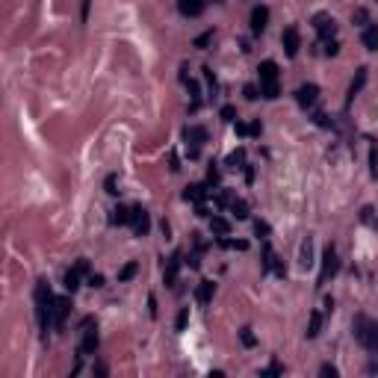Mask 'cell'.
I'll use <instances>...</instances> for the list:
<instances>
[{
	"label": "cell",
	"mask_w": 378,
	"mask_h": 378,
	"mask_svg": "<svg viewBox=\"0 0 378 378\" xmlns=\"http://www.w3.org/2000/svg\"><path fill=\"white\" fill-rule=\"evenodd\" d=\"M80 278H83V272H80L77 266H74V269H68V272H65V278H62L65 290H68V292H77V290H80Z\"/></svg>",
	"instance_id": "obj_21"
},
{
	"label": "cell",
	"mask_w": 378,
	"mask_h": 378,
	"mask_svg": "<svg viewBox=\"0 0 378 378\" xmlns=\"http://www.w3.org/2000/svg\"><path fill=\"white\" fill-rule=\"evenodd\" d=\"M186 322H189V308H184V310L178 314V325H174V328H178V331H186Z\"/></svg>",
	"instance_id": "obj_38"
},
{
	"label": "cell",
	"mask_w": 378,
	"mask_h": 378,
	"mask_svg": "<svg viewBox=\"0 0 378 378\" xmlns=\"http://www.w3.org/2000/svg\"><path fill=\"white\" fill-rule=\"evenodd\" d=\"M364 86H366V68L360 65V68H358V74H354V80H352V86H348V104L354 100V94H360Z\"/></svg>",
	"instance_id": "obj_17"
},
{
	"label": "cell",
	"mask_w": 378,
	"mask_h": 378,
	"mask_svg": "<svg viewBox=\"0 0 378 378\" xmlns=\"http://www.w3.org/2000/svg\"><path fill=\"white\" fill-rule=\"evenodd\" d=\"M246 180H248V184L254 180V168H252V166H246Z\"/></svg>",
	"instance_id": "obj_51"
},
{
	"label": "cell",
	"mask_w": 378,
	"mask_h": 378,
	"mask_svg": "<svg viewBox=\"0 0 378 378\" xmlns=\"http://www.w3.org/2000/svg\"><path fill=\"white\" fill-rule=\"evenodd\" d=\"M184 139H186V151H189V160H195L198 154H201V142L207 139V130L198 124H189L186 130H184Z\"/></svg>",
	"instance_id": "obj_3"
},
{
	"label": "cell",
	"mask_w": 378,
	"mask_h": 378,
	"mask_svg": "<svg viewBox=\"0 0 378 378\" xmlns=\"http://www.w3.org/2000/svg\"><path fill=\"white\" fill-rule=\"evenodd\" d=\"M354 21H358V24H366V12H364V9H358V12H354Z\"/></svg>",
	"instance_id": "obj_50"
},
{
	"label": "cell",
	"mask_w": 378,
	"mask_h": 378,
	"mask_svg": "<svg viewBox=\"0 0 378 378\" xmlns=\"http://www.w3.org/2000/svg\"><path fill=\"white\" fill-rule=\"evenodd\" d=\"M204 6H207V0H178L180 15H186V18H198L204 12Z\"/></svg>",
	"instance_id": "obj_14"
},
{
	"label": "cell",
	"mask_w": 378,
	"mask_h": 378,
	"mask_svg": "<svg viewBox=\"0 0 378 378\" xmlns=\"http://www.w3.org/2000/svg\"><path fill=\"white\" fill-rule=\"evenodd\" d=\"M310 266H314V236H304L298 246V269L308 272Z\"/></svg>",
	"instance_id": "obj_10"
},
{
	"label": "cell",
	"mask_w": 378,
	"mask_h": 378,
	"mask_svg": "<svg viewBox=\"0 0 378 378\" xmlns=\"http://www.w3.org/2000/svg\"><path fill=\"white\" fill-rule=\"evenodd\" d=\"M230 213H234L236 219H248V204H246L242 198H234V201H230Z\"/></svg>",
	"instance_id": "obj_25"
},
{
	"label": "cell",
	"mask_w": 378,
	"mask_h": 378,
	"mask_svg": "<svg viewBox=\"0 0 378 378\" xmlns=\"http://www.w3.org/2000/svg\"><path fill=\"white\" fill-rule=\"evenodd\" d=\"M319 331H322V314H319V310H314V314H310V319H308V331H304V334L314 340Z\"/></svg>",
	"instance_id": "obj_24"
},
{
	"label": "cell",
	"mask_w": 378,
	"mask_h": 378,
	"mask_svg": "<svg viewBox=\"0 0 378 378\" xmlns=\"http://www.w3.org/2000/svg\"><path fill=\"white\" fill-rule=\"evenodd\" d=\"M316 98H319V86L316 83H302L298 89H296V100H298V106H314Z\"/></svg>",
	"instance_id": "obj_9"
},
{
	"label": "cell",
	"mask_w": 378,
	"mask_h": 378,
	"mask_svg": "<svg viewBox=\"0 0 378 378\" xmlns=\"http://www.w3.org/2000/svg\"><path fill=\"white\" fill-rule=\"evenodd\" d=\"M136 272H139V263H136V260H130V263H127L124 269L118 272V281H122V284H124V281H130V278H133Z\"/></svg>",
	"instance_id": "obj_27"
},
{
	"label": "cell",
	"mask_w": 378,
	"mask_h": 378,
	"mask_svg": "<svg viewBox=\"0 0 378 378\" xmlns=\"http://www.w3.org/2000/svg\"><path fill=\"white\" fill-rule=\"evenodd\" d=\"M281 372H284V366H281V364H272V366H269V370H263L260 376H281Z\"/></svg>",
	"instance_id": "obj_42"
},
{
	"label": "cell",
	"mask_w": 378,
	"mask_h": 378,
	"mask_svg": "<svg viewBox=\"0 0 378 378\" xmlns=\"http://www.w3.org/2000/svg\"><path fill=\"white\" fill-rule=\"evenodd\" d=\"M257 77H260V83H278V65L272 62V60L260 62L257 65Z\"/></svg>",
	"instance_id": "obj_15"
},
{
	"label": "cell",
	"mask_w": 378,
	"mask_h": 378,
	"mask_svg": "<svg viewBox=\"0 0 378 378\" xmlns=\"http://www.w3.org/2000/svg\"><path fill=\"white\" fill-rule=\"evenodd\" d=\"M68 310H71V298H56V308H54V328H56V331L65 328Z\"/></svg>",
	"instance_id": "obj_13"
},
{
	"label": "cell",
	"mask_w": 378,
	"mask_h": 378,
	"mask_svg": "<svg viewBox=\"0 0 378 378\" xmlns=\"http://www.w3.org/2000/svg\"><path fill=\"white\" fill-rule=\"evenodd\" d=\"M130 219H133V210L130 207H116L112 216H110V224H130Z\"/></svg>",
	"instance_id": "obj_23"
},
{
	"label": "cell",
	"mask_w": 378,
	"mask_h": 378,
	"mask_svg": "<svg viewBox=\"0 0 378 378\" xmlns=\"http://www.w3.org/2000/svg\"><path fill=\"white\" fill-rule=\"evenodd\" d=\"M54 308H56V296L50 292V284L38 281L36 284V316H38L42 337H48V331L54 328Z\"/></svg>",
	"instance_id": "obj_1"
},
{
	"label": "cell",
	"mask_w": 378,
	"mask_h": 378,
	"mask_svg": "<svg viewBox=\"0 0 378 378\" xmlns=\"http://www.w3.org/2000/svg\"><path fill=\"white\" fill-rule=\"evenodd\" d=\"M314 122H316L319 127H334V122H331V118H328L325 112H316V116H314Z\"/></svg>",
	"instance_id": "obj_40"
},
{
	"label": "cell",
	"mask_w": 378,
	"mask_h": 378,
	"mask_svg": "<svg viewBox=\"0 0 378 378\" xmlns=\"http://www.w3.org/2000/svg\"><path fill=\"white\" fill-rule=\"evenodd\" d=\"M360 222H364V224H370V228H378L376 210H372V207H364V210H360Z\"/></svg>",
	"instance_id": "obj_29"
},
{
	"label": "cell",
	"mask_w": 378,
	"mask_h": 378,
	"mask_svg": "<svg viewBox=\"0 0 378 378\" xmlns=\"http://www.w3.org/2000/svg\"><path fill=\"white\" fill-rule=\"evenodd\" d=\"M184 198H186V201H195V204H204L207 186H204V184H189V186L184 189Z\"/></svg>",
	"instance_id": "obj_16"
},
{
	"label": "cell",
	"mask_w": 378,
	"mask_h": 378,
	"mask_svg": "<svg viewBox=\"0 0 378 378\" xmlns=\"http://www.w3.org/2000/svg\"><path fill=\"white\" fill-rule=\"evenodd\" d=\"M242 94H246L248 100H257V98H260V94H257V86H246V89H242Z\"/></svg>",
	"instance_id": "obj_44"
},
{
	"label": "cell",
	"mask_w": 378,
	"mask_h": 378,
	"mask_svg": "<svg viewBox=\"0 0 378 378\" xmlns=\"http://www.w3.org/2000/svg\"><path fill=\"white\" fill-rule=\"evenodd\" d=\"M89 284H92V286H104V275L92 272V275H89Z\"/></svg>",
	"instance_id": "obj_45"
},
{
	"label": "cell",
	"mask_w": 378,
	"mask_h": 378,
	"mask_svg": "<svg viewBox=\"0 0 378 378\" xmlns=\"http://www.w3.org/2000/svg\"><path fill=\"white\" fill-rule=\"evenodd\" d=\"M210 38H213V30L201 32V36H198V38H195V42H192V44H195V48H198V50H204V48H207V44H210Z\"/></svg>",
	"instance_id": "obj_34"
},
{
	"label": "cell",
	"mask_w": 378,
	"mask_h": 378,
	"mask_svg": "<svg viewBox=\"0 0 378 378\" xmlns=\"http://www.w3.org/2000/svg\"><path fill=\"white\" fill-rule=\"evenodd\" d=\"M89 18V0H83V21Z\"/></svg>",
	"instance_id": "obj_52"
},
{
	"label": "cell",
	"mask_w": 378,
	"mask_h": 378,
	"mask_svg": "<svg viewBox=\"0 0 378 378\" xmlns=\"http://www.w3.org/2000/svg\"><path fill=\"white\" fill-rule=\"evenodd\" d=\"M148 314H151V316H157V298H154V296L148 298Z\"/></svg>",
	"instance_id": "obj_48"
},
{
	"label": "cell",
	"mask_w": 378,
	"mask_h": 378,
	"mask_svg": "<svg viewBox=\"0 0 378 378\" xmlns=\"http://www.w3.org/2000/svg\"><path fill=\"white\" fill-rule=\"evenodd\" d=\"M354 340L366 352H378V322L366 319V316H358L354 319Z\"/></svg>",
	"instance_id": "obj_2"
},
{
	"label": "cell",
	"mask_w": 378,
	"mask_h": 378,
	"mask_svg": "<svg viewBox=\"0 0 378 378\" xmlns=\"http://www.w3.org/2000/svg\"><path fill=\"white\" fill-rule=\"evenodd\" d=\"M370 174L378 178V145H370Z\"/></svg>",
	"instance_id": "obj_30"
},
{
	"label": "cell",
	"mask_w": 378,
	"mask_h": 378,
	"mask_svg": "<svg viewBox=\"0 0 378 378\" xmlns=\"http://www.w3.org/2000/svg\"><path fill=\"white\" fill-rule=\"evenodd\" d=\"M275 260H278V257H275V252H272L269 242H266V246H263V272H269V269L275 266Z\"/></svg>",
	"instance_id": "obj_28"
},
{
	"label": "cell",
	"mask_w": 378,
	"mask_h": 378,
	"mask_svg": "<svg viewBox=\"0 0 378 378\" xmlns=\"http://www.w3.org/2000/svg\"><path fill=\"white\" fill-rule=\"evenodd\" d=\"M222 246H224V248H236V252H246V248H248L246 240H224V236H222Z\"/></svg>",
	"instance_id": "obj_31"
},
{
	"label": "cell",
	"mask_w": 378,
	"mask_h": 378,
	"mask_svg": "<svg viewBox=\"0 0 378 378\" xmlns=\"http://www.w3.org/2000/svg\"><path fill=\"white\" fill-rule=\"evenodd\" d=\"M219 116H222V122H236V106L224 104V106L219 110Z\"/></svg>",
	"instance_id": "obj_32"
},
{
	"label": "cell",
	"mask_w": 378,
	"mask_h": 378,
	"mask_svg": "<svg viewBox=\"0 0 378 378\" xmlns=\"http://www.w3.org/2000/svg\"><path fill=\"white\" fill-rule=\"evenodd\" d=\"M180 266H184V254L174 252L168 260H166V286H174V284H178V272H180Z\"/></svg>",
	"instance_id": "obj_11"
},
{
	"label": "cell",
	"mask_w": 378,
	"mask_h": 378,
	"mask_svg": "<svg viewBox=\"0 0 378 378\" xmlns=\"http://www.w3.org/2000/svg\"><path fill=\"white\" fill-rule=\"evenodd\" d=\"M281 44H284V54L292 60L298 56V48H302V38H298V27H286L281 36Z\"/></svg>",
	"instance_id": "obj_7"
},
{
	"label": "cell",
	"mask_w": 378,
	"mask_h": 378,
	"mask_svg": "<svg viewBox=\"0 0 378 378\" xmlns=\"http://www.w3.org/2000/svg\"><path fill=\"white\" fill-rule=\"evenodd\" d=\"M213 290H216V286H213V281H201V284H198V290H195V298H198V304H204V308H207V304L213 302Z\"/></svg>",
	"instance_id": "obj_18"
},
{
	"label": "cell",
	"mask_w": 378,
	"mask_h": 378,
	"mask_svg": "<svg viewBox=\"0 0 378 378\" xmlns=\"http://www.w3.org/2000/svg\"><path fill=\"white\" fill-rule=\"evenodd\" d=\"M254 234H257V236H263V240H266V236H269V234H272V228H269V224H266V222H263V219H257V222H254Z\"/></svg>",
	"instance_id": "obj_35"
},
{
	"label": "cell",
	"mask_w": 378,
	"mask_h": 378,
	"mask_svg": "<svg viewBox=\"0 0 378 378\" xmlns=\"http://www.w3.org/2000/svg\"><path fill=\"white\" fill-rule=\"evenodd\" d=\"M360 38H364V48L366 50H378V24H366Z\"/></svg>",
	"instance_id": "obj_19"
},
{
	"label": "cell",
	"mask_w": 378,
	"mask_h": 378,
	"mask_svg": "<svg viewBox=\"0 0 378 378\" xmlns=\"http://www.w3.org/2000/svg\"><path fill=\"white\" fill-rule=\"evenodd\" d=\"M314 30L319 32V38H334V32H337V21H334L328 12H316L314 15Z\"/></svg>",
	"instance_id": "obj_5"
},
{
	"label": "cell",
	"mask_w": 378,
	"mask_h": 378,
	"mask_svg": "<svg viewBox=\"0 0 378 378\" xmlns=\"http://www.w3.org/2000/svg\"><path fill=\"white\" fill-rule=\"evenodd\" d=\"M192 236H195V252H204V248H207V242L201 240V234H192Z\"/></svg>",
	"instance_id": "obj_46"
},
{
	"label": "cell",
	"mask_w": 378,
	"mask_h": 378,
	"mask_svg": "<svg viewBox=\"0 0 378 378\" xmlns=\"http://www.w3.org/2000/svg\"><path fill=\"white\" fill-rule=\"evenodd\" d=\"M340 272V257H337V248L328 246L325 254H322V275H319V284H328V278H334Z\"/></svg>",
	"instance_id": "obj_4"
},
{
	"label": "cell",
	"mask_w": 378,
	"mask_h": 378,
	"mask_svg": "<svg viewBox=\"0 0 378 378\" xmlns=\"http://www.w3.org/2000/svg\"><path fill=\"white\" fill-rule=\"evenodd\" d=\"M219 180H222V172L216 166H210L207 168V186H219Z\"/></svg>",
	"instance_id": "obj_33"
},
{
	"label": "cell",
	"mask_w": 378,
	"mask_h": 378,
	"mask_svg": "<svg viewBox=\"0 0 378 378\" xmlns=\"http://www.w3.org/2000/svg\"><path fill=\"white\" fill-rule=\"evenodd\" d=\"M224 166L230 168V172H236V168H246V148H236V151H230L228 160H224Z\"/></svg>",
	"instance_id": "obj_20"
},
{
	"label": "cell",
	"mask_w": 378,
	"mask_h": 378,
	"mask_svg": "<svg viewBox=\"0 0 378 378\" xmlns=\"http://www.w3.org/2000/svg\"><path fill=\"white\" fill-rule=\"evenodd\" d=\"M240 340H242V346H246V348H252L254 343H257V340H254V334H252V328H242V331H240Z\"/></svg>",
	"instance_id": "obj_37"
},
{
	"label": "cell",
	"mask_w": 378,
	"mask_h": 378,
	"mask_svg": "<svg viewBox=\"0 0 378 378\" xmlns=\"http://www.w3.org/2000/svg\"><path fill=\"white\" fill-rule=\"evenodd\" d=\"M236 133H240V136H248V133H252V127H246L242 122H236Z\"/></svg>",
	"instance_id": "obj_49"
},
{
	"label": "cell",
	"mask_w": 378,
	"mask_h": 378,
	"mask_svg": "<svg viewBox=\"0 0 378 378\" xmlns=\"http://www.w3.org/2000/svg\"><path fill=\"white\" fill-rule=\"evenodd\" d=\"M337 54H340V42L325 38V56H337Z\"/></svg>",
	"instance_id": "obj_36"
},
{
	"label": "cell",
	"mask_w": 378,
	"mask_h": 378,
	"mask_svg": "<svg viewBox=\"0 0 378 378\" xmlns=\"http://www.w3.org/2000/svg\"><path fill=\"white\" fill-rule=\"evenodd\" d=\"M83 343H80V354H94L98 348V328H94L92 319H83Z\"/></svg>",
	"instance_id": "obj_6"
},
{
	"label": "cell",
	"mask_w": 378,
	"mask_h": 378,
	"mask_svg": "<svg viewBox=\"0 0 378 378\" xmlns=\"http://www.w3.org/2000/svg\"><path fill=\"white\" fill-rule=\"evenodd\" d=\"M278 94H281L278 83H260V98H266V100H275Z\"/></svg>",
	"instance_id": "obj_26"
},
{
	"label": "cell",
	"mask_w": 378,
	"mask_h": 378,
	"mask_svg": "<svg viewBox=\"0 0 378 378\" xmlns=\"http://www.w3.org/2000/svg\"><path fill=\"white\" fill-rule=\"evenodd\" d=\"M118 180H116V174H110V178H106V192H110V195H116V192H118Z\"/></svg>",
	"instance_id": "obj_43"
},
{
	"label": "cell",
	"mask_w": 378,
	"mask_h": 378,
	"mask_svg": "<svg viewBox=\"0 0 378 378\" xmlns=\"http://www.w3.org/2000/svg\"><path fill=\"white\" fill-rule=\"evenodd\" d=\"M77 269H80L83 275H92V266H89V260H86V257H80V260H77Z\"/></svg>",
	"instance_id": "obj_41"
},
{
	"label": "cell",
	"mask_w": 378,
	"mask_h": 378,
	"mask_svg": "<svg viewBox=\"0 0 378 378\" xmlns=\"http://www.w3.org/2000/svg\"><path fill=\"white\" fill-rule=\"evenodd\" d=\"M266 24H269V9L266 6H254L252 9V32L260 36V32L266 30Z\"/></svg>",
	"instance_id": "obj_12"
},
{
	"label": "cell",
	"mask_w": 378,
	"mask_h": 378,
	"mask_svg": "<svg viewBox=\"0 0 378 378\" xmlns=\"http://www.w3.org/2000/svg\"><path fill=\"white\" fill-rule=\"evenodd\" d=\"M210 230L216 236H228L230 234V222L224 219V216H210Z\"/></svg>",
	"instance_id": "obj_22"
},
{
	"label": "cell",
	"mask_w": 378,
	"mask_h": 378,
	"mask_svg": "<svg viewBox=\"0 0 378 378\" xmlns=\"http://www.w3.org/2000/svg\"><path fill=\"white\" fill-rule=\"evenodd\" d=\"M186 263H189V269H198V266H201V260H198V252H195V254H189V260H186Z\"/></svg>",
	"instance_id": "obj_47"
},
{
	"label": "cell",
	"mask_w": 378,
	"mask_h": 378,
	"mask_svg": "<svg viewBox=\"0 0 378 378\" xmlns=\"http://www.w3.org/2000/svg\"><path fill=\"white\" fill-rule=\"evenodd\" d=\"M319 372H322L325 378H337V376H340V372H337V366H331V364H322V366H319Z\"/></svg>",
	"instance_id": "obj_39"
},
{
	"label": "cell",
	"mask_w": 378,
	"mask_h": 378,
	"mask_svg": "<svg viewBox=\"0 0 378 378\" xmlns=\"http://www.w3.org/2000/svg\"><path fill=\"white\" fill-rule=\"evenodd\" d=\"M133 230H136V236H148V230H151V216H148V210L145 207H133Z\"/></svg>",
	"instance_id": "obj_8"
}]
</instances>
